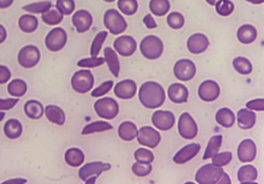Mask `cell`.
Here are the masks:
<instances>
[{
	"instance_id": "obj_18",
	"label": "cell",
	"mask_w": 264,
	"mask_h": 184,
	"mask_svg": "<svg viewBox=\"0 0 264 184\" xmlns=\"http://www.w3.org/2000/svg\"><path fill=\"white\" fill-rule=\"evenodd\" d=\"M137 87L133 80H125L119 82L114 88V93L122 99H130L136 95Z\"/></svg>"
},
{
	"instance_id": "obj_6",
	"label": "cell",
	"mask_w": 264,
	"mask_h": 184,
	"mask_svg": "<svg viewBox=\"0 0 264 184\" xmlns=\"http://www.w3.org/2000/svg\"><path fill=\"white\" fill-rule=\"evenodd\" d=\"M94 76L89 70L76 72L71 78V87L78 93H86L94 86Z\"/></svg>"
},
{
	"instance_id": "obj_53",
	"label": "cell",
	"mask_w": 264,
	"mask_h": 184,
	"mask_svg": "<svg viewBox=\"0 0 264 184\" xmlns=\"http://www.w3.org/2000/svg\"><path fill=\"white\" fill-rule=\"evenodd\" d=\"M143 23L148 29H154L157 27V23L151 14H146L143 18Z\"/></svg>"
},
{
	"instance_id": "obj_40",
	"label": "cell",
	"mask_w": 264,
	"mask_h": 184,
	"mask_svg": "<svg viewBox=\"0 0 264 184\" xmlns=\"http://www.w3.org/2000/svg\"><path fill=\"white\" fill-rule=\"evenodd\" d=\"M215 5L217 13L222 16H229L234 11V4L230 0H218Z\"/></svg>"
},
{
	"instance_id": "obj_52",
	"label": "cell",
	"mask_w": 264,
	"mask_h": 184,
	"mask_svg": "<svg viewBox=\"0 0 264 184\" xmlns=\"http://www.w3.org/2000/svg\"><path fill=\"white\" fill-rule=\"evenodd\" d=\"M11 78V73L7 67L0 66V84H6Z\"/></svg>"
},
{
	"instance_id": "obj_34",
	"label": "cell",
	"mask_w": 264,
	"mask_h": 184,
	"mask_svg": "<svg viewBox=\"0 0 264 184\" xmlns=\"http://www.w3.org/2000/svg\"><path fill=\"white\" fill-rule=\"evenodd\" d=\"M64 15L58 8L51 7L42 13V20L46 24L55 26L63 20Z\"/></svg>"
},
{
	"instance_id": "obj_4",
	"label": "cell",
	"mask_w": 264,
	"mask_h": 184,
	"mask_svg": "<svg viewBox=\"0 0 264 184\" xmlns=\"http://www.w3.org/2000/svg\"><path fill=\"white\" fill-rule=\"evenodd\" d=\"M104 25L109 32L114 35L124 33L127 28V23L124 16L117 9H108L104 15Z\"/></svg>"
},
{
	"instance_id": "obj_35",
	"label": "cell",
	"mask_w": 264,
	"mask_h": 184,
	"mask_svg": "<svg viewBox=\"0 0 264 184\" xmlns=\"http://www.w3.org/2000/svg\"><path fill=\"white\" fill-rule=\"evenodd\" d=\"M150 9L153 15L163 16L169 12L171 8L168 0H150Z\"/></svg>"
},
{
	"instance_id": "obj_41",
	"label": "cell",
	"mask_w": 264,
	"mask_h": 184,
	"mask_svg": "<svg viewBox=\"0 0 264 184\" xmlns=\"http://www.w3.org/2000/svg\"><path fill=\"white\" fill-rule=\"evenodd\" d=\"M51 7V2L50 1H41L24 5L23 9L31 13H44Z\"/></svg>"
},
{
	"instance_id": "obj_26",
	"label": "cell",
	"mask_w": 264,
	"mask_h": 184,
	"mask_svg": "<svg viewBox=\"0 0 264 184\" xmlns=\"http://www.w3.org/2000/svg\"><path fill=\"white\" fill-rule=\"evenodd\" d=\"M119 136L122 140L131 142L137 136L138 129L136 124L131 121L122 123L119 127Z\"/></svg>"
},
{
	"instance_id": "obj_9",
	"label": "cell",
	"mask_w": 264,
	"mask_h": 184,
	"mask_svg": "<svg viewBox=\"0 0 264 184\" xmlns=\"http://www.w3.org/2000/svg\"><path fill=\"white\" fill-rule=\"evenodd\" d=\"M178 131L181 136L188 140L196 138L198 135V126L190 113H182L178 120Z\"/></svg>"
},
{
	"instance_id": "obj_5",
	"label": "cell",
	"mask_w": 264,
	"mask_h": 184,
	"mask_svg": "<svg viewBox=\"0 0 264 184\" xmlns=\"http://www.w3.org/2000/svg\"><path fill=\"white\" fill-rule=\"evenodd\" d=\"M94 109L97 115L102 119L113 120L118 115L119 104L113 98L105 97L95 102Z\"/></svg>"
},
{
	"instance_id": "obj_7",
	"label": "cell",
	"mask_w": 264,
	"mask_h": 184,
	"mask_svg": "<svg viewBox=\"0 0 264 184\" xmlns=\"http://www.w3.org/2000/svg\"><path fill=\"white\" fill-rule=\"evenodd\" d=\"M111 169V165L109 163H102V162H93L84 165L79 170L78 176L80 179L83 181H86L90 178H96L103 172L109 171Z\"/></svg>"
},
{
	"instance_id": "obj_39",
	"label": "cell",
	"mask_w": 264,
	"mask_h": 184,
	"mask_svg": "<svg viewBox=\"0 0 264 184\" xmlns=\"http://www.w3.org/2000/svg\"><path fill=\"white\" fill-rule=\"evenodd\" d=\"M118 7L124 14L132 16L138 10V2L136 0H119Z\"/></svg>"
},
{
	"instance_id": "obj_46",
	"label": "cell",
	"mask_w": 264,
	"mask_h": 184,
	"mask_svg": "<svg viewBox=\"0 0 264 184\" xmlns=\"http://www.w3.org/2000/svg\"><path fill=\"white\" fill-rule=\"evenodd\" d=\"M56 7L63 15H70L74 12L75 3L74 0H58Z\"/></svg>"
},
{
	"instance_id": "obj_58",
	"label": "cell",
	"mask_w": 264,
	"mask_h": 184,
	"mask_svg": "<svg viewBox=\"0 0 264 184\" xmlns=\"http://www.w3.org/2000/svg\"><path fill=\"white\" fill-rule=\"evenodd\" d=\"M250 3L255 4V5H260V4L264 3V0H246Z\"/></svg>"
},
{
	"instance_id": "obj_17",
	"label": "cell",
	"mask_w": 264,
	"mask_h": 184,
	"mask_svg": "<svg viewBox=\"0 0 264 184\" xmlns=\"http://www.w3.org/2000/svg\"><path fill=\"white\" fill-rule=\"evenodd\" d=\"M208 46H209V41L208 37L200 33L192 34L187 41L188 50L194 55L203 53L205 52Z\"/></svg>"
},
{
	"instance_id": "obj_10",
	"label": "cell",
	"mask_w": 264,
	"mask_h": 184,
	"mask_svg": "<svg viewBox=\"0 0 264 184\" xmlns=\"http://www.w3.org/2000/svg\"><path fill=\"white\" fill-rule=\"evenodd\" d=\"M67 36L66 30L57 27L48 33L45 39V44L51 52H59L67 42Z\"/></svg>"
},
{
	"instance_id": "obj_55",
	"label": "cell",
	"mask_w": 264,
	"mask_h": 184,
	"mask_svg": "<svg viewBox=\"0 0 264 184\" xmlns=\"http://www.w3.org/2000/svg\"><path fill=\"white\" fill-rule=\"evenodd\" d=\"M6 37H7V33H6V30L5 29L2 27V25H0V44L3 43L4 41L6 39Z\"/></svg>"
},
{
	"instance_id": "obj_19",
	"label": "cell",
	"mask_w": 264,
	"mask_h": 184,
	"mask_svg": "<svg viewBox=\"0 0 264 184\" xmlns=\"http://www.w3.org/2000/svg\"><path fill=\"white\" fill-rule=\"evenodd\" d=\"M201 149V145L197 143H192L185 145L180 149L173 158V160L177 164H185L196 157Z\"/></svg>"
},
{
	"instance_id": "obj_38",
	"label": "cell",
	"mask_w": 264,
	"mask_h": 184,
	"mask_svg": "<svg viewBox=\"0 0 264 184\" xmlns=\"http://www.w3.org/2000/svg\"><path fill=\"white\" fill-rule=\"evenodd\" d=\"M27 84L22 80H12L8 85V92L12 96H23L27 92Z\"/></svg>"
},
{
	"instance_id": "obj_22",
	"label": "cell",
	"mask_w": 264,
	"mask_h": 184,
	"mask_svg": "<svg viewBox=\"0 0 264 184\" xmlns=\"http://www.w3.org/2000/svg\"><path fill=\"white\" fill-rule=\"evenodd\" d=\"M238 125L242 129L248 130L255 125L257 115L252 110L242 109L237 113Z\"/></svg>"
},
{
	"instance_id": "obj_12",
	"label": "cell",
	"mask_w": 264,
	"mask_h": 184,
	"mask_svg": "<svg viewBox=\"0 0 264 184\" xmlns=\"http://www.w3.org/2000/svg\"><path fill=\"white\" fill-rule=\"evenodd\" d=\"M136 137L138 142L140 145L150 149L157 147L161 140L160 133L149 126H145L139 128Z\"/></svg>"
},
{
	"instance_id": "obj_57",
	"label": "cell",
	"mask_w": 264,
	"mask_h": 184,
	"mask_svg": "<svg viewBox=\"0 0 264 184\" xmlns=\"http://www.w3.org/2000/svg\"><path fill=\"white\" fill-rule=\"evenodd\" d=\"M25 183H27V180L14 179V180H9V181H5V182L2 183V184H25Z\"/></svg>"
},
{
	"instance_id": "obj_25",
	"label": "cell",
	"mask_w": 264,
	"mask_h": 184,
	"mask_svg": "<svg viewBox=\"0 0 264 184\" xmlns=\"http://www.w3.org/2000/svg\"><path fill=\"white\" fill-rule=\"evenodd\" d=\"M215 120L219 125L223 128H229L233 127L236 121V117L230 109L227 107L219 109L215 114Z\"/></svg>"
},
{
	"instance_id": "obj_56",
	"label": "cell",
	"mask_w": 264,
	"mask_h": 184,
	"mask_svg": "<svg viewBox=\"0 0 264 184\" xmlns=\"http://www.w3.org/2000/svg\"><path fill=\"white\" fill-rule=\"evenodd\" d=\"M13 0H0V9H5L12 5Z\"/></svg>"
},
{
	"instance_id": "obj_2",
	"label": "cell",
	"mask_w": 264,
	"mask_h": 184,
	"mask_svg": "<svg viewBox=\"0 0 264 184\" xmlns=\"http://www.w3.org/2000/svg\"><path fill=\"white\" fill-rule=\"evenodd\" d=\"M164 43L160 37L155 35L146 36L140 42L139 50L146 59L156 60L164 52Z\"/></svg>"
},
{
	"instance_id": "obj_29",
	"label": "cell",
	"mask_w": 264,
	"mask_h": 184,
	"mask_svg": "<svg viewBox=\"0 0 264 184\" xmlns=\"http://www.w3.org/2000/svg\"><path fill=\"white\" fill-rule=\"evenodd\" d=\"M66 163L72 167H78L85 161V155L78 148L69 149L65 155Z\"/></svg>"
},
{
	"instance_id": "obj_33",
	"label": "cell",
	"mask_w": 264,
	"mask_h": 184,
	"mask_svg": "<svg viewBox=\"0 0 264 184\" xmlns=\"http://www.w3.org/2000/svg\"><path fill=\"white\" fill-rule=\"evenodd\" d=\"M19 27L23 32L30 34L37 30L38 27V20L33 15H23L19 20Z\"/></svg>"
},
{
	"instance_id": "obj_36",
	"label": "cell",
	"mask_w": 264,
	"mask_h": 184,
	"mask_svg": "<svg viewBox=\"0 0 264 184\" xmlns=\"http://www.w3.org/2000/svg\"><path fill=\"white\" fill-rule=\"evenodd\" d=\"M113 128V126L109 123L103 121V120H99V121H95L85 126L81 131V135H86L93 134V133L102 132V131L112 130Z\"/></svg>"
},
{
	"instance_id": "obj_23",
	"label": "cell",
	"mask_w": 264,
	"mask_h": 184,
	"mask_svg": "<svg viewBox=\"0 0 264 184\" xmlns=\"http://www.w3.org/2000/svg\"><path fill=\"white\" fill-rule=\"evenodd\" d=\"M257 29L252 25L244 24L238 29L237 38L242 44H252L257 39Z\"/></svg>"
},
{
	"instance_id": "obj_49",
	"label": "cell",
	"mask_w": 264,
	"mask_h": 184,
	"mask_svg": "<svg viewBox=\"0 0 264 184\" xmlns=\"http://www.w3.org/2000/svg\"><path fill=\"white\" fill-rule=\"evenodd\" d=\"M113 87V81L104 82L103 84H101L99 87L95 89L92 92V96L93 97H100V96H104L106 93L111 91V89Z\"/></svg>"
},
{
	"instance_id": "obj_47",
	"label": "cell",
	"mask_w": 264,
	"mask_h": 184,
	"mask_svg": "<svg viewBox=\"0 0 264 184\" xmlns=\"http://www.w3.org/2000/svg\"><path fill=\"white\" fill-rule=\"evenodd\" d=\"M104 58H99V57H92L88 59H81L78 62V66L81 68H96L104 64Z\"/></svg>"
},
{
	"instance_id": "obj_16",
	"label": "cell",
	"mask_w": 264,
	"mask_h": 184,
	"mask_svg": "<svg viewBox=\"0 0 264 184\" xmlns=\"http://www.w3.org/2000/svg\"><path fill=\"white\" fill-rule=\"evenodd\" d=\"M257 152L255 142L251 139H245L238 147V158L242 163H251L255 160Z\"/></svg>"
},
{
	"instance_id": "obj_51",
	"label": "cell",
	"mask_w": 264,
	"mask_h": 184,
	"mask_svg": "<svg viewBox=\"0 0 264 184\" xmlns=\"http://www.w3.org/2000/svg\"><path fill=\"white\" fill-rule=\"evenodd\" d=\"M18 99H0V110H8L13 108L18 103Z\"/></svg>"
},
{
	"instance_id": "obj_28",
	"label": "cell",
	"mask_w": 264,
	"mask_h": 184,
	"mask_svg": "<svg viewBox=\"0 0 264 184\" xmlns=\"http://www.w3.org/2000/svg\"><path fill=\"white\" fill-rule=\"evenodd\" d=\"M237 176L241 184H251L257 179L258 171L252 165H246L239 170Z\"/></svg>"
},
{
	"instance_id": "obj_30",
	"label": "cell",
	"mask_w": 264,
	"mask_h": 184,
	"mask_svg": "<svg viewBox=\"0 0 264 184\" xmlns=\"http://www.w3.org/2000/svg\"><path fill=\"white\" fill-rule=\"evenodd\" d=\"M25 113L27 117L33 120H38L42 117L44 113V109L43 105L39 101L32 100L27 101L24 106Z\"/></svg>"
},
{
	"instance_id": "obj_48",
	"label": "cell",
	"mask_w": 264,
	"mask_h": 184,
	"mask_svg": "<svg viewBox=\"0 0 264 184\" xmlns=\"http://www.w3.org/2000/svg\"><path fill=\"white\" fill-rule=\"evenodd\" d=\"M132 171L136 177H144L151 173V164H143V163H136L132 166Z\"/></svg>"
},
{
	"instance_id": "obj_59",
	"label": "cell",
	"mask_w": 264,
	"mask_h": 184,
	"mask_svg": "<svg viewBox=\"0 0 264 184\" xmlns=\"http://www.w3.org/2000/svg\"><path fill=\"white\" fill-rule=\"evenodd\" d=\"M205 1L208 2L209 5H215V3L218 2V0H205Z\"/></svg>"
},
{
	"instance_id": "obj_3",
	"label": "cell",
	"mask_w": 264,
	"mask_h": 184,
	"mask_svg": "<svg viewBox=\"0 0 264 184\" xmlns=\"http://www.w3.org/2000/svg\"><path fill=\"white\" fill-rule=\"evenodd\" d=\"M224 174L222 167H217L213 163L203 166L196 173V182L200 184H217Z\"/></svg>"
},
{
	"instance_id": "obj_45",
	"label": "cell",
	"mask_w": 264,
	"mask_h": 184,
	"mask_svg": "<svg viewBox=\"0 0 264 184\" xmlns=\"http://www.w3.org/2000/svg\"><path fill=\"white\" fill-rule=\"evenodd\" d=\"M212 163L217 167H223L227 166L233 159V154L230 152H223L221 153H217L216 155L211 158Z\"/></svg>"
},
{
	"instance_id": "obj_61",
	"label": "cell",
	"mask_w": 264,
	"mask_h": 184,
	"mask_svg": "<svg viewBox=\"0 0 264 184\" xmlns=\"http://www.w3.org/2000/svg\"><path fill=\"white\" fill-rule=\"evenodd\" d=\"M105 2H114V1H116V0H104Z\"/></svg>"
},
{
	"instance_id": "obj_8",
	"label": "cell",
	"mask_w": 264,
	"mask_h": 184,
	"mask_svg": "<svg viewBox=\"0 0 264 184\" xmlns=\"http://www.w3.org/2000/svg\"><path fill=\"white\" fill-rule=\"evenodd\" d=\"M41 59V53L37 47L27 45L20 50L18 54V62L26 69H30L38 64Z\"/></svg>"
},
{
	"instance_id": "obj_15",
	"label": "cell",
	"mask_w": 264,
	"mask_h": 184,
	"mask_svg": "<svg viewBox=\"0 0 264 184\" xmlns=\"http://www.w3.org/2000/svg\"><path fill=\"white\" fill-rule=\"evenodd\" d=\"M113 46L121 56L130 57L136 52L137 44L131 36L123 35L115 40Z\"/></svg>"
},
{
	"instance_id": "obj_14",
	"label": "cell",
	"mask_w": 264,
	"mask_h": 184,
	"mask_svg": "<svg viewBox=\"0 0 264 184\" xmlns=\"http://www.w3.org/2000/svg\"><path fill=\"white\" fill-rule=\"evenodd\" d=\"M220 87L213 80H206L199 86L198 96L204 102H212L218 99L220 95Z\"/></svg>"
},
{
	"instance_id": "obj_13",
	"label": "cell",
	"mask_w": 264,
	"mask_h": 184,
	"mask_svg": "<svg viewBox=\"0 0 264 184\" xmlns=\"http://www.w3.org/2000/svg\"><path fill=\"white\" fill-rule=\"evenodd\" d=\"M152 123L160 131H169L175 124V117L169 110H157L152 116Z\"/></svg>"
},
{
	"instance_id": "obj_54",
	"label": "cell",
	"mask_w": 264,
	"mask_h": 184,
	"mask_svg": "<svg viewBox=\"0 0 264 184\" xmlns=\"http://www.w3.org/2000/svg\"><path fill=\"white\" fill-rule=\"evenodd\" d=\"M232 184L231 182L230 177L227 174H225L224 172L223 175L221 177V179L219 180V181L218 182V184Z\"/></svg>"
},
{
	"instance_id": "obj_11",
	"label": "cell",
	"mask_w": 264,
	"mask_h": 184,
	"mask_svg": "<svg viewBox=\"0 0 264 184\" xmlns=\"http://www.w3.org/2000/svg\"><path fill=\"white\" fill-rule=\"evenodd\" d=\"M174 73L175 77L180 81H190L196 76V65L189 59H181L175 63Z\"/></svg>"
},
{
	"instance_id": "obj_20",
	"label": "cell",
	"mask_w": 264,
	"mask_h": 184,
	"mask_svg": "<svg viewBox=\"0 0 264 184\" xmlns=\"http://www.w3.org/2000/svg\"><path fill=\"white\" fill-rule=\"evenodd\" d=\"M92 22L93 18L91 13L84 9L77 11L72 16L73 25L80 34L88 31L92 27Z\"/></svg>"
},
{
	"instance_id": "obj_37",
	"label": "cell",
	"mask_w": 264,
	"mask_h": 184,
	"mask_svg": "<svg viewBox=\"0 0 264 184\" xmlns=\"http://www.w3.org/2000/svg\"><path fill=\"white\" fill-rule=\"evenodd\" d=\"M235 70L241 75H249L252 73L253 66L250 60L244 57H237L233 61Z\"/></svg>"
},
{
	"instance_id": "obj_1",
	"label": "cell",
	"mask_w": 264,
	"mask_h": 184,
	"mask_svg": "<svg viewBox=\"0 0 264 184\" xmlns=\"http://www.w3.org/2000/svg\"><path fill=\"white\" fill-rule=\"evenodd\" d=\"M165 99L164 88L156 82H146L139 89V99L146 108H158L164 104Z\"/></svg>"
},
{
	"instance_id": "obj_32",
	"label": "cell",
	"mask_w": 264,
	"mask_h": 184,
	"mask_svg": "<svg viewBox=\"0 0 264 184\" xmlns=\"http://www.w3.org/2000/svg\"><path fill=\"white\" fill-rule=\"evenodd\" d=\"M222 135H218L211 137L207 147H206L205 151H204L203 160H207L208 159H211L215 155H216L219 152V149L222 146Z\"/></svg>"
},
{
	"instance_id": "obj_42",
	"label": "cell",
	"mask_w": 264,
	"mask_h": 184,
	"mask_svg": "<svg viewBox=\"0 0 264 184\" xmlns=\"http://www.w3.org/2000/svg\"><path fill=\"white\" fill-rule=\"evenodd\" d=\"M107 36V31H101L97 35L95 36L93 41H92L91 52H90L92 57H97L99 55V52L102 49V44H104Z\"/></svg>"
},
{
	"instance_id": "obj_43",
	"label": "cell",
	"mask_w": 264,
	"mask_h": 184,
	"mask_svg": "<svg viewBox=\"0 0 264 184\" xmlns=\"http://www.w3.org/2000/svg\"><path fill=\"white\" fill-rule=\"evenodd\" d=\"M167 24L169 27L175 30H179L184 27L185 23V17L182 13L178 12H172L168 14L167 17Z\"/></svg>"
},
{
	"instance_id": "obj_44",
	"label": "cell",
	"mask_w": 264,
	"mask_h": 184,
	"mask_svg": "<svg viewBox=\"0 0 264 184\" xmlns=\"http://www.w3.org/2000/svg\"><path fill=\"white\" fill-rule=\"evenodd\" d=\"M134 158L138 163L151 164L154 160V156L151 151L143 148L138 149L134 153Z\"/></svg>"
},
{
	"instance_id": "obj_50",
	"label": "cell",
	"mask_w": 264,
	"mask_h": 184,
	"mask_svg": "<svg viewBox=\"0 0 264 184\" xmlns=\"http://www.w3.org/2000/svg\"><path fill=\"white\" fill-rule=\"evenodd\" d=\"M247 107L249 110H256V111H264V99H256L249 101L247 103Z\"/></svg>"
},
{
	"instance_id": "obj_21",
	"label": "cell",
	"mask_w": 264,
	"mask_h": 184,
	"mask_svg": "<svg viewBox=\"0 0 264 184\" xmlns=\"http://www.w3.org/2000/svg\"><path fill=\"white\" fill-rule=\"evenodd\" d=\"M169 99L175 103H186L189 99V91L182 84H173L167 91Z\"/></svg>"
},
{
	"instance_id": "obj_24",
	"label": "cell",
	"mask_w": 264,
	"mask_h": 184,
	"mask_svg": "<svg viewBox=\"0 0 264 184\" xmlns=\"http://www.w3.org/2000/svg\"><path fill=\"white\" fill-rule=\"evenodd\" d=\"M104 56L105 62L107 63L109 70L112 74L117 78L119 77L120 72V63L118 55H117L114 50L107 47L104 49Z\"/></svg>"
},
{
	"instance_id": "obj_60",
	"label": "cell",
	"mask_w": 264,
	"mask_h": 184,
	"mask_svg": "<svg viewBox=\"0 0 264 184\" xmlns=\"http://www.w3.org/2000/svg\"><path fill=\"white\" fill-rule=\"evenodd\" d=\"M4 117H5V113H3V112H0V122L3 120Z\"/></svg>"
},
{
	"instance_id": "obj_27",
	"label": "cell",
	"mask_w": 264,
	"mask_h": 184,
	"mask_svg": "<svg viewBox=\"0 0 264 184\" xmlns=\"http://www.w3.org/2000/svg\"><path fill=\"white\" fill-rule=\"evenodd\" d=\"M45 115L47 118L54 124L62 125L66 121V114L61 107L55 105H48L45 107Z\"/></svg>"
},
{
	"instance_id": "obj_31",
	"label": "cell",
	"mask_w": 264,
	"mask_h": 184,
	"mask_svg": "<svg viewBox=\"0 0 264 184\" xmlns=\"http://www.w3.org/2000/svg\"><path fill=\"white\" fill-rule=\"evenodd\" d=\"M23 127L21 123L16 119H9L4 126V133L9 139H16L21 135Z\"/></svg>"
}]
</instances>
